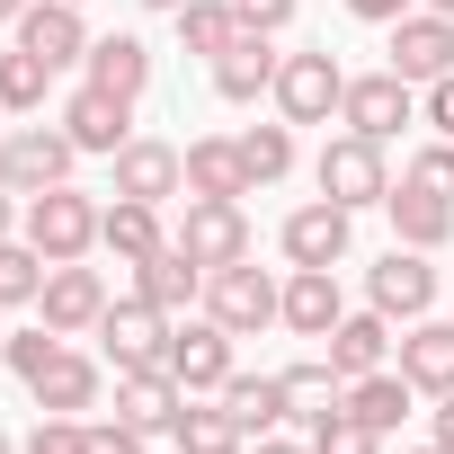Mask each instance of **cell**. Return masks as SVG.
Returning <instances> with one entry per match:
<instances>
[{"label":"cell","mask_w":454,"mask_h":454,"mask_svg":"<svg viewBox=\"0 0 454 454\" xmlns=\"http://www.w3.org/2000/svg\"><path fill=\"white\" fill-rule=\"evenodd\" d=\"M98 223H107V205H98L90 187H72V178H63V187L27 196L19 232H27V241H36V250H45L54 268H63V259H90V250H98Z\"/></svg>","instance_id":"obj_1"},{"label":"cell","mask_w":454,"mask_h":454,"mask_svg":"<svg viewBox=\"0 0 454 454\" xmlns=\"http://www.w3.org/2000/svg\"><path fill=\"white\" fill-rule=\"evenodd\" d=\"M312 187H321L330 205L365 214V205H383V196H392V160H383V143H365V134H330V143H321V160H312Z\"/></svg>","instance_id":"obj_2"},{"label":"cell","mask_w":454,"mask_h":454,"mask_svg":"<svg viewBox=\"0 0 454 454\" xmlns=\"http://www.w3.org/2000/svg\"><path fill=\"white\" fill-rule=\"evenodd\" d=\"M205 312L232 330V339H259L268 321H286V286H277L259 259H232V268L205 277Z\"/></svg>","instance_id":"obj_3"},{"label":"cell","mask_w":454,"mask_h":454,"mask_svg":"<svg viewBox=\"0 0 454 454\" xmlns=\"http://www.w3.org/2000/svg\"><path fill=\"white\" fill-rule=\"evenodd\" d=\"M72 160H81V143L63 134V125H10V143H0V187L10 196H45V187H63L72 178Z\"/></svg>","instance_id":"obj_4"},{"label":"cell","mask_w":454,"mask_h":454,"mask_svg":"<svg viewBox=\"0 0 454 454\" xmlns=\"http://www.w3.org/2000/svg\"><path fill=\"white\" fill-rule=\"evenodd\" d=\"M339 98H348V72H339L330 45H303V54L277 63V116H286V125H330Z\"/></svg>","instance_id":"obj_5"},{"label":"cell","mask_w":454,"mask_h":454,"mask_svg":"<svg viewBox=\"0 0 454 454\" xmlns=\"http://www.w3.org/2000/svg\"><path fill=\"white\" fill-rule=\"evenodd\" d=\"M169 241L214 277V268L250 259V214H241V196H187V214H178V232H169Z\"/></svg>","instance_id":"obj_6"},{"label":"cell","mask_w":454,"mask_h":454,"mask_svg":"<svg viewBox=\"0 0 454 454\" xmlns=\"http://www.w3.org/2000/svg\"><path fill=\"white\" fill-rule=\"evenodd\" d=\"M160 365L178 374V392H223L241 356H232V330H223L214 312H196V321L178 312V321H169V356H160Z\"/></svg>","instance_id":"obj_7"},{"label":"cell","mask_w":454,"mask_h":454,"mask_svg":"<svg viewBox=\"0 0 454 454\" xmlns=\"http://www.w3.org/2000/svg\"><path fill=\"white\" fill-rule=\"evenodd\" d=\"M339 125L348 134H365V143H392L401 125H419V90L383 63V72H356L348 81V98H339Z\"/></svg>","instance_id":"obj_8"},{"label":"cell","mask_w":454,"mask_h":454,"mask_svg":"<svg viewBox=\"0 0 454 454\" xmlns=\"http://www.w3.org/2000/svg\"><path fill=\"white\" fill-rule=\"evenodd\" d=\"M365 303H374L383 321H401V330L427 321V312H436V268H427V250H401V241H392V250L365 268Z\"/></svg>","instance_id":"obj_9"},{"label":"cell","mask_w":454,"mask_h":454,"mask_svg":"<svg viewBox=\"0 0 454 454\" xmlns=\"http://www.w3.org/2000/svg\"><path fill=\"white\" fill-rule=\"evenodd\" d=\"M90 339H98V356H107L116 374H134V365H160V356H169V312H160V303H143V294H125V303H107V312H98V330H90Z\"/></svg>","instance_id":"obj_10"},{"label":"cell","mask_w":454,"mask_h":454,"mask_svg":"<svg viewBox=\"0 0 454 454\" xmlns=\"http://www.w3.org/2000/svg\"><path fill=\"white\" fill-rule=\"evenodd\" d=\"M107 303H116V294H107V277H98L90 259H63V268H45V294H36V321H45V330H63V339H90Z\"/></svg>","instance_id":"obj_11"},{"label":"cell","mask_w":454,"mask_h":454,"mask_svg":"<svg viewBox=\"0 0 454 454\" xmlns=\"http://www.w3.org/2000/svg\"><path fill=\"white\" fill-rule=\"evenodd\" d=\"M348 232H356V214L330 205V196H312V205H294L277 223V250H286V268H339L348 259Z\"/></svg>","instance_id":"obj_12"},{"label":"cell","mask_w":454,"mask_h":454,"mask_svg":"<svg viewBox=\"0 0 454 454\" xmlns=\"http://www.w3.org/2000/svg\"><path fill=\"white\" fill-rule=\"evenodd\" d=\"M383 63H392L410 90L445 81V72H454V19H436V10H410V19H392V45H383Z\"/></svg>","instance_id":"obj_13"},{"label":"cell","mask_w":454,"mask_h":454,"mask_svg":"<svg viewBox=\"0 0 454 454\" xmlns=\"http://www.w3.org/2000/svg\"><path fill=\"white\" fill-rule=\"evenodd\" d=\"M277 36H259V27H241L232 45L214 54V98L223 107H259V98H277Z\"/></svg>","instance_id":"obj_14"},{"label":"cell","mask_w":454,"mask_h":454,"mask_svg":"<svg viewBox=\"0 0 454 454\" xmlns=\"http://www.w3.org/2000/svg\"><path fill=\"white\" fill-rule=\"evenodd\" d=\"M19 45L45 63V72H72V63H90V19H81V0H27V19H19Z\"/></svg>","instance_id":"obj_15"},{"label":"cell","mask_w":454,"mask_h":454,"mask_svg":"<svg viewBox=\"0 0 454 454\" xmlns=\"http://www.w3.org/2000/svg\"><path fill=\"white\" fill-rule=\"evenodd\" d=\"M54 125H63V134H72L81 152L116 160V152L134 143V98H116V90H90V81H81V90L63 98V116H54Z\"/></svg>","instance_id":"obj_16"},{"label":"cell","mask_w":454,"mask_h":454,"mask_svg":"<svg viewBox=\"0 0 454 454\" xmlns=\"http://www.w3.org/2000/svg\"><path fill=\"white\" fill-rule=\"evenodd\" d=\"M107 169H116V196H143V205H169V196L187 187V160H178V143H160V134H134Z\"/></svg>","instance_id":"obj_17"},{"label":"cell","mask_w":454,"mask_h":454,"mask_svg":"<svg viewBox=\"0 0 454 454\" xmlns=\"http://www.w3.org/2000/svg\"><path fill=\"white\" fill-rule=\"evenodd\" d=\"M98 392H107V365H98V356H81L72 339H63V356L27 383V401H36V410H54V419H90V410H98Z\"/></svg>","instance_id":"obj_18"},{"label":"cell","mask_w":454,"mask_h":454,"mask_svg":"<svg viewBox=\"0 0 454 454\" xmlns=\"http://www.w3.org/2000/svg\"><path fill=\"white\" fill-rule=\"evenodd\" d=\"M169 445H178V454H250V427L223 410L214 392H187L178 419H169Z\"/></svg>","instance_id":"obj_19"},{"label":"cell","mask_w":454,"mask_h":454,"mask_svg":"<svg viewBox=\"0 0 454 454\" xmlns=\"http://www.w3.org/2000/svg\"><path fill=\"white\" fill-rule=\"evenodd\" d=\"M339 321H348L339 268H294V277H286V330H294V339H330Z\"/></svg>","instance_id":"obj_20"},{"label":"cell","mask_w":454,"mask_h":454,"mask_svg":"<svg viewBox=\"0 0 454 454\" xmlns=\"http://www.w3.org/2000/svg\"><path fill=\"white\" fill-rule=\"evenodd\" d=\"M178 401H187V392H178V374H169V365H134V374H116V419H125V427H143V436H152V427L169 436Z\"/></svg>","instance_id":"obj_21"},{"label":"cell","mask_w":454,"mask_h":454,"mask_svg":"<svg viewBox=\"0 0 454 454\" xmlns=\"http://www.w3.org/2000/svg\"><path fill=\"white\" fill-rule=\"evenodd\" d=\"M98 250H116L125 268L160 259V250H169V223H160V205H143V196H116V205H107V223H98Z\"/></svg>","instance_id":"obj_22"},{"label":"cell","mask_w":454,"mask_h":454,"mask_svg":"<svg viewBox=\"0 0 454 454\" xmlns=\"http://www.w3.org/2000/svg\"><path fill=\"white\" fill-rule=\"evenodd\" d=\"M330 365H339V383H356V374H383L392 365V321L365 303V312H348L339 330H330Z\"/></svg>","instance_id":"obj_23"},{"label":"cell","mask_w":454,"mask_h":454,"mask_svg":"<svg viewBox=\"0 0 454 454\" xmlns=\"http://www.w3.org/2000/svg\"><path fill=\"white\" fill-rule=\"evenodd\" d=\"M392 356H401V374H410L427 401H436V392H454V321H410Z\"/></svg>","instance_id":"obj_24"},{"label":"cell","mask_w":454,"mask_h":454,"mask_svg":"<svg viewBox=\"0 0 454 454\" xmlns=\"http://www.w3.org/2000/svg\"><path fill=\"white\" fill-rule=\"evenodd\" d=\"M383 214H392V241H401V250H427V259H436V250L454 241V205H445V196L392 187V196H383Z\"/></svg>","instance_id":"obj_25"},{"label":"cell","mask_w":454,"mask_h":454,"mask_svg":"<svg viewBox=\"0 0 454 454\" xmlns=\"http://www.w3.org/2000/svg\"><path fill=\"white\" fill-rule=\"evenodd\" d=\"M134 294H143V303H160V312L178 321L187 303H205V268H196V259H187V250L169 241L160 259H143V268H134Z\"/></svg>","instance_id":"obj_26"},{"label":"cell","mask_w":454,"mask_h":454,"mask_svg":"<svg viewBox=\"0 0 454 454\" xmlns=\"http://www.w3.org/2000/svg\"><path fill=\"white\" fill-rule=\"evenodd\" d=\"M410 401H419V383H410L401 365H383V374H356L339 410H356V419H365L374 436H401V419H410Z\"/></svg>","instance_id":"obj_27"},{"label":"cell","mask_w":454,"mask_h":454,"mask_svg":"<svg viewBox=\"0 0 454 454\" xmlns=\"http://www.w3.org/2000/svg\"><path fill=\"white\" fill-rule=\"evenodd\" d=\"M178 160H187V196H250V169H241L232 134H196Z\"/></svg>","instance_id":"obj_28"},{"label":"cell","mask_w":454,"mask_h":454,"mask_svg":"<svg viewBox=\"0 0 454 454\" xmlns=\"http://www.w3.org/2000/svg\"><path fill=\"white\" fill-rule=\"evenodd\" d=\"M214 401L232 410V419H241L250 436H277V427L294 419V410H286V383H277V374H241V365H232V383H223Z\"/></svg>","instance_id":"obj_29"},{"label":"cell","mask_w":454,"mask_h":454,"mask_svg":"<svg viewBox=\"0 0 454 454\" xmlns=\"http://www.w3.org/2000/svg\"><path fill=\"white\" fill-rule=\"evenodd\" d=\"M90 90L143 98V90H152V45H143V36H98V45H90Z\"/></svg>","instance_id":"obj_30"},{"label":"cell","mask_w":454,"mask_h":454,"mask_svg":"<svg viewBox=\"0 0 454 454\" xmlns=\"http://www.w3.org/2000/svg\"><path fill=\"white\" fill-rule=\"evenodd\" d=\"M277 383H286V410H294L303 427H312L321 410H339V401H348V383H339V365H330V356H303V365H286Z\"/></svg>","instance_id":"obj_31"},{"label":"cell","mask_w":454,"mask_h":454,"mask_svg":"<svg viewBox=\"0 0 454 454\" xmlns=\"http://www.w3.org/2000/svg\"><path fill=\"white\" fill-rule=\"evenodd\" d=\"M45 250L27 241V232H10V241H0V312H27L36 294H45Z\"/></svg>","instance_id":"obj_32"},{"label":"cell","mask_w":454,"mask_h":454,"mask_svg":"<svg viewBox=\"0 0 454 454\" xmlns=\"http://www.w3.org/2000/svg\"><path fill=\"white\" fill-rule=\"evenodd\" d=\"M232 143H241V169H250V187H277V178L294 169V125H286V116H277V125H241Z\"/></svg>","instance_id":"obj_33"},{"label":"cell","mask_w":454,"mask_h":454,"mask_svg":"<svg viewBox=\"0 0 454 454\" xmlns=\"http://www.w3.org/2000/svg\"><path fill=\"white\" fill-rule=\"evenodd\" d=\"M232 36H241L232 0H187V10H178V54H205V63H214Z\"/></svg>","instance_id":"obj_34"},{"label":"cell","mask_w":454,"mask_h":454,"mask_svg":"<svg viewBox=\"0 0 454 454\" xmlns=\"http://www.w3.org/2000/svg\"><path fill=\"white\" fill-rule=\"evenodd\" d=\"M45 90H54V72H45L27 45L0 54V107H10V116H36V107H45Z\"/></svg>","instance_id":"obj_35"},{"label":"cell","mask_w":454,"mask_h":454,"mask_svg":"<svg viewBox=\"0 0 454 454\" xmlns=\"http://www.w3.org/2000/svg\"><path fill=\"white\" fill-rule=\"evenodd\" d=\"M392 187H419V196H445V205H454V143H445V134H436V143H419V152L401 160V178H392Z\"/></svg>","instance_id":"obj_36"},{"label":"cell","mask_w":454,"mask_h":454,"mask_svg":"<svg viewBox=\"0 0 454 454\" xmlns=\"http://www.w3.org/2000/svg\"><path fill=\"white\" fill-rule=\"evenodd\" d=\"M303 445H312V454H383V436H374V427H365L356 410H321Z\"/></svg>","instance_id":"obj_37"},{"label":"cell","mask_w":454,"mask_h":454,"mask_svg":"<svg viewBox=\"0 0 454 454\" xmlns=\"http://www.w3.org/2000/svg\"><path fill=\"white\" fill-rule=\"evenodd\" d=\"M54 356H63V330H45V321H36V330H10V348H0V365H10L19 383H36Z\"/></svg>","instance_id":"obj_38"},{"label":"cell","mask_w":454,"mask_h":454,"mask_svg":"<svg viewBox=\"0 0 454 454\" xmlns=\"http://www.w3.org/2000/svg\"><path fill=\"white\" fill-rule=\"evenodd\" d=\"M19 454H90V436H81V419H54V410H45V419L19 436Z\"/></svg>","instance_id":"obj_39"},{"label":"cell","mask_w":454,"mask_h":454,"mask_svg":"<svg viewBox=\"0 0 454 454\" xmlns=\"http://www.w3.org/2000/svg\"><path fill=\"white\" fill-rule=\"evenodd\" d=\"M294 10H303V0H232V19H241V27H259V36H286V27H294Z\"/></svg>","instance_id":"obj_40"},{"label":"cell","mask_w":454,"mask_h":454,"mask_svg":"<svg viewBox=\"0 0 454 454\" xmlns=\"http://www.w3.org/2000/svg\"><path fill=\"white\" fill-rule=\"evenodd\" d=\"M81 436H90V454H143V427H125V419H81Z\"/></svg>","instance_id":"obj_41"},{"label":"cell","mask_w":454,"mask_h":454,"mask_svg":"<svg viewBox=\"0 0 454 454\" xmlns=\"http://www.w3.org/2000/svg\"><path fill=\"white\" fill-rule=\"evenodd\" d=\"M419 116H427V125H436V134L454 143V72H445V81H427V98H419Z\"/></svg>","instance_id":"obj_42"},{"label":"cell","mask_w":454,"mask_h":454,"mask_svg":"<svg viewBox=\"0 0 454 454\" xmlns=\"http://www.w3.org/2000/svg\"><path fill=\"white\" fill-rule=\"evenodd\" d=\"M419 0H348V19H365V27H392V19H410Z\"/></svg>","instance_id":"obj_43"},{"label":"cell","mask_w":454,"mask_h":454,"mask_svg":"<svg viewBox=\"0 0 454 454\" xmlns=\"http://www.w3.org/2000/svg\"><path fill=\"white\" fill-rule=\"evenodd\" d=\"M427 436H436V445L454 454V392H436V419H427Z\"/></svg>","instance_id":"obj_44"},{"label":"cell","mask_w":454,"mask_h":454,"mask_svg":"<svg viewBox=\"0 0 454 454\" xmlns=\"http://www.w3.org/2000/svg\"><path fill=\"white\" fill-rule=\"evenodd\" d=\"M19 214H27V196H10V187H0V241L19 232Z\"/></svg>","instance_id":"obj_45"},{"label":"cell","mask_w":454,"mask_h":454,"mask_svg":"<svg viewBox=\"0 0 454 454\" xmlns=\"http://www.w3.org/2000/svg\"><path fill=\"white\" fill-rule=\"evenodd\" d=\"M250 454H312V445H294V436H250Z\"/></svg>","instance_id":"obj_46"},{"label":"cell","mask_w":454,"mask_h":454,"mask_svg":"<svg viewBox=\"0 0 454 454\" xmlns=\"http://www.w3.org/2000/svg\"><path fill=\"white\" fill-rule=\"evenodd\" d=\"M27 19V0H0V27H19Z\"/></svg>","instance_id":"obj_47"},{"label":"cell","mask_w":454,"mask_h":454,"mask_svg":"<svg viewBox=\"0 0 454 454\" xmlns=\"http://www.w3.org/2000/svg\"><path fill=\"white\" fill-rule=\"evenodd\" d=\"M134 10H160V19H178V10H187V0H134Z\"/></svg>","instance_id":"obj_48"},{"label":"cell","mask_w":454,"mask_h":454,"mask_svg":"<svg viewBox=\"0 0 454 454\" xmlns=\"http://www.w3.org/2000/svg\"><path fill=\"white\" fill-rule=\"evenodd\" d=\"M419 10H436V19H454V0H419Z\"/></svg>","instance_id":"obj_49"},{"label":"cell","mask_w":454,"mask_h":454,"mask_svg":"<svg viewBox=\"0 0 454 454\" xmlns=\"http://www.w3.org/2000/svg\"><path fill=\"white\" fill-rule=\"evenodd\" d=\"M401 454H445V445H436V436H427V445H401Z\"/></svg>","instance_id":"obj_50"},{"label":"cell","mask_w":454,"mask_h":454,"mask_svg":"<svg viewBox=\"0 0 454 454\" xmlns=\"http://www.w3.org/2000/svg\"><path fill=\"white\" fill-rule=\"evenodd\" d=\"M10 125H19V116H10V107H0V143H10Z\"/></svg>","instance_id":"obj_51"},{"label":"cell","mask_w":454,"mask_h":454,"mask_svg":"<svg viewBox=\"0 0 454 454\" xmlns=\"http://www.w3.org/2000/svg\"><path fill=\"white\" fill-rule=\"evenodd\" d=\"M0 454H19V436H10V427H0Z\"/></svg>","instance_id":"obj_52"},{"label":"cell","mask_w":454,"mask_h":454,"mask_svg":"<svg viewBox=\"0 0 454 454\" xmlns=\"http://www.w3.org/2000/svg\"><path fill=\"white\" fill-rule=\"evenodd\" d=\"M0 348H10V312H0Z\"/></svg>","instance_id":"obj_53"},{"label":"cell","mask_w":454,"mask_h":454,"mask_svg":"<svg viewBox=\"0 0 454 454\" xmlns=\"http://www.w3.org/2000/svg\"><path fill=\"white\" fill-rule=\"evenodd\" d=\"M81 10H90V0H81Z\"/></svg>","instance_id":"obj_54"}]
</instances>
